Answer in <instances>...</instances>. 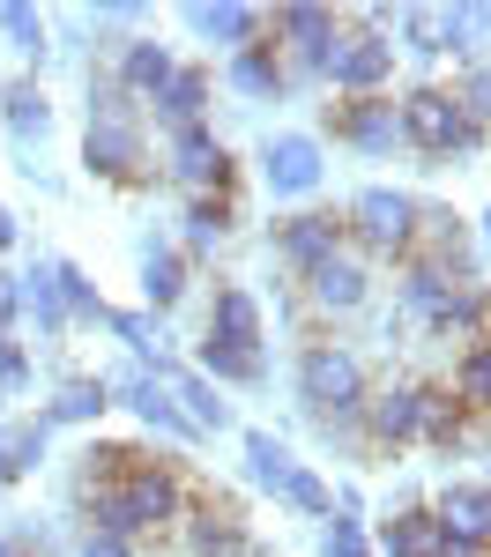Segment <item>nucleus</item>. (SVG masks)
Listing matches in <instances>:
<instances>
[{
    "instance_id": "nucleus-1",
    "label": "nucleus",
    "mask_w": 491,
    "mask_h": 557,
    "mask_svg": "<svg viewBox=\"0 0 491 557\" xmlns=\"http://www.w3.org/2000/svg\"><path fill=\"white\" fill-rule=\"evenodd\" d=\"M75 506H83V528L89 535H120V543H149V535H172L186 506H194V491H186V475L179 461H157V454H142L120 483H97V491H75Z\"/></svg>"
},
{
    "instance_id": "nucleus-2",
    "label": "nucleus",
    "mask_w": 491,
    "mask_h": 557,
    "mask_svg": "<svg viewBox=\"0 0 491 557\" xmlns=\"http://www.w3.org/2000/svg\"><path fill=\"white\" fill-rule=\"evenodd\" d=\"M365 364H357V349L343 343H306L298 349V401H306V417L328 438H357V417H365Z\"/></svg>"
},
{
    "instance_id": "nucleus-3",
    "label": "nucleus",
    "mask_w": 491,
    "mask_h": 557,
    "mask_svg": "<svg viewBox=\"0 0 491 557\" xmlns=\"http://www.w3.org/2000/svg\"><path fill=\"white\" fill-rule=\"evenodd\" d=\"M395 120H402V149H417L432 164H469V157L491 149V127H477L454 104V89H440V83H417L409 97H395Z\"/></svg>"
},
{
    "instance_id": "nucleus-4",
    "label": "nucleus",
    "mask_w": 491,
    "mask_h": 557,
    "mask_svg": "<svg viewBox=\"0 0 491 557\" xmlns=\"http://www.w3.org/2000/svg\"><path fill=\"white\" fill-rule=\"evenodd\" d=\"M320 83L335 97H395V38L372 30V23H343L335 45H328Z\"/></svg>"
},
{
    "instance_id": "nucleus-5",
    "label": "nucleus",
    "mask_w": 491,
    "mask_h": 557,
    "mask_svg": "<svg viewBox=\"0 0 491 557\" xmlns=\"http://www.w3.org/2000/svg\"><path fill=\"white\" fill-rule=\"evenodd\" d=\"M343 231H351V253L365 260H409L417 253V201L395 186H365L343 209Z\"/></svg>"
},
{
    "instance_id": "nucleus-6",
    "label": "nucleus",
    "mask_w": 491,
    "mask_h": 557,
    "mask_svg": "<svg viewBox=\"0 0 491 557\" xmlns=\"http://www.w3.org/2000/svg\"><path fill=\"white\" fill-rule=\"evenodd\" d=\"M335 30H343V15L320 8V0H283V8H268V45L283 52V75H291V83H320Z\"/></svg>"
},
{
    "instance_id": "nucleus-7",
    "label": "nucleus",
    "mask_w": 491,
    "mask_h": 557,
    "mask_svg": "<svg viewBox=\"0 0 491 557\" xmlns=\"http://www.w3.org/2000/svg\"><path fill=\"white\" fill-rule=\"evenodd\" d=\"M157 172L172 178L179 194H231V186H238V164H231V149L217 141V127L164 134V164H157Z\"/></svg>"
},
{
    "instance_id": "nucleus-8",
    "label": "nucleus",
    "mask_w": 491,
    "mask_h": 557,
    "mask_svg": "<svg viewBox=\"0 0 491 557\" xmlns=\"http://www.w3.org/2000/svg\"><path fill=\"white\" fill-rule=\"evenodd\" d=\"M357 438L380 446V454H402V446H425V380H395L365 394V417H357Z\"/></svg>"
},
{
    "instance_id": "nucleus-9",
    "label": "nucleus",
    "mask_w": 491,
    "mask_h": 557,
    "mask_svg": "<svg viewBox=\"0 0 491 557\" xmlns=\"http://www.w3.org/2000/svg\"><path fill=\"white\" fill-rule=\"evenodd\" d=\"M83 164H89V178H112V186H149L157 178L149 141H142V120H89Z\"/></svg>"
},
{
    "instance_id": "nucleus-10",
    "label": "nucleus",
    "mask_w": 491,
    "mask_h": 557,
    "mask_svg": "<svg viewBox=\"0 0 491 557\" xmlns=\"http://www.w3.org/2000/svg\"><path fill=\"white\" fill-rule=\"evenodd\" d=\"M268 246H275V260L306 283L320 260H335L343 246H351V231H343V215L335 209H298V215H283L275 231H268Z\"/></svg>"
},
{
    "instance_id": "nucleus-11",
    "label": "nucleus",
    "mask_w": 491,
    "mask_h": 557,
    "mask_svg": "<svg viewBox=\"0 0 491 557\" xmlns=\"http://www.w3.org/2000/svg\"><path fill=\"white\" fill-rule=\"evenodd\" d=\"M179 543H186V557H268L231 498H194L179 520Z\"/></svg>"
},
{
    "instance_id": "nucleus-12",
    "label": "nucleus",
    "mask_w": 491,
    "mask_h": 557,
    "mask_svg": "<svg viewBox=\"0 0 491 557\" xmlns=\"http://www.w3.org/2000/svg\"><path fill=\"white\" fill-rule=\"evenodd\" d=\"M261 178H268L275 201H306V194H320V178H328L320 141H312V134H268L261 141Z\"/></svg>"
},
{
    "instance_id": "nucleus-13",
    "label": "nucleus",
    "mask_w": 491,
    "mask_h": 557,
    "mask_svg": "<svg viewBox=\"0 0 491 557\" xmlns=\"http://www.w3.org/2000/svg\"><path fill=\"white\" fill-rule=\"evenodd\" d=\"M105 386H112V401H120V409H134V417L157 431V438H172V446H194V438H201V431L186 424V409H179L172 394H164V380H157V372L127 364L120 380H105Z\"/></svg>"
},
{
    "instance_id": "nucleus-14",
    "label": "nucleus",
    "mask_w": 491,
    "mask_h": 557,
    "mask_svg": "<svg viewBox=\"0 0 491 557\" xmlns=\"http://www.w3.org/2000/svg\"><path fill=\"white\" fill-rule=\"evenodd\" d=\"M328 127H335V141H351L357 157H395L402 149L395 97H343V104H328Z\"/></svg>"
},
{
    "instance_id": "nucleus-15",
    "label": "nucleus",
    "mask_w": 491,
    "mask_h": 557,
    "mask_svg": "<svg viewBox=\"0 0 491 557\" xmlns=\"http://www.w3.org/2000/svg\"><path fill=\"white\" fill-rule=\"evenodd\" d=\"M306 305H312V312H328V320L365 312V305H372V260L351 253V246H343L335 260H320V268L306 275Z\"/></svg>"
},
{
    "instance_id": "nucleus-16",
    "label": "nucleus",
    "mask_w": 491,
    "mask_h": 557,
    "mask_svg": "<svg viewBox=\"0 0 491 557\" xmlns=\"http://www.w3.org/2000/svg\"><path fill=\"white\" fill-rule=\"evenodd\" d=\"M186 30L201 45H223V60H231V52H246L268 30V8H246V0H186Z\"/></svg>"
},
{
    "instance_id": "nucleus-17",
    "label": "nucleus",
    "mask_w": 491,
    "mask_h": 557,
    "mask_svg": "<svg viewBox=\"0 0 491 557\" xmlns=\"http://www.w3.org/2000/svg\"><path fill=\"white\" fill-rule=\"evenodd\" d=\"M201 343H223V349L261 357V298H254L246 283H223L217 298H209V327H201Z\"/></svg>"
},
{
    "instance_id": "nucleus-18",
    "label": "nucleus",
    "mask_w": 491,
    "mask_h": 557,
    "mask_svg": "<svg viewBox=\"0 0 491 557\" xmlns=\"http://www.w3.org/2000/svg\"><path fill=\"white\" fill-rule=\"evenodd\" d=\"M209 97H217V75L209 67H172V83L149 97L157 127L179 134V127H209Z\"/></svg>"
},
{
    "instance_id": "nucleus-19",
    "label": "nucleus",
    "mask_w": 491,
    "mask_h": 557,
    "mask_svg": "<svg viewBox=\"0 0 491 557\" xmlns=\"http://www.w3.org/2000/svg\"><path fill=\"white\" fill-rule=\"evenodd\" d=\"M372 550H380V557H446V528H440L432 506H402V513L380 520Z\"/></svg>"
},
{
    "instance_id": "nucleus-20",
    "label": "nucleus",
    "mask_w": 491,
    "mask_h": 557,
    "mask_svg": "<svg viewBox=\"0 0 491 557\" xmlns=\"http://www.w3.org/2000/svg\"><path fill=\"white\" fill-rule=\"evenodd\" d=\"M223 83L238 89V97H254V104H275V97L291 89V75H283V52L268 45V30L246 45V52H231V60H223Z\"/></svg>"
},
{
    "instance_id": "nucleus-21",
    "label": "nucleus",
    "mask_w": 491,
    "mask_h": 557,
    "mask_svg": "<svg viewBox=\"0 0 491 557\" xmlns=\"http://www.w3.org/2000/svg\"><path fill=\"white\" fill-rule=\"evenodd\" d=\"M432 513L454 543H477L491 550V483H446L440 498H432Z\"/></svg>"
},
{
    "instance_id": "nucleus-22",
    "label": "nucleus",
    "mask_w": 491,
    "mask_h": 557,
    "mask_svg": "<svg viewBox=\"0 0 491 557\" xmlns=\"http://www.w3.org/2000/svg\"><path fill=\"white\" fill-rule=\"evenodd\" d=\"M172 45H157V38H120V67H112V83L127 89L134 104H149L157 89L172 83Z\"/></svg>"
},
{
    "instance_id": "nucleus-23",
    "label": "nucleus",
    "mask_w": 491,
    "mask_h": 557,
    "mask_svg": "<svg viewBox=\"0 0 491 557\" xmlns=\"http://www.w3.org/2000/svg\"><path fill=\"white\" fill-rule=\"evenodd\" d=\"M454 298V275L446 268H432V260H402V275H395V305H402V320H417V327H432V312Z\"/></svg>"
},
{
    "instance_id": "nucleus-24",
    "label": "nucleus",
    "mask_w": 491,
    "mask_h": 557,
    "mask_svg": "<svg viewBox=\"0 0 491 557\" xmlns=\"http://www.w3.org/2000/svg\"><path fill=\"white\" fill-rule=\"evenodd\" d=\"M484 327H491V290H484V283H454V298L432 312V327H425V335H440V343H462V349H469Z\"/></svg>"
},
{
    "instance_id": "nucleus-25",
    "label": "nucleus",
    "mask_w": 491,
    "mask_h": 557,
    "mask_svg": "<svg viewBox=\"0 0 491 557\" xmlns=\"http://www.w3.org/2000/svg\"><path fill=\"white\" fill-rule=\"evenodd\" d=\"M0 120H8V141H15V149L45 141V127H52V104H45V83H38V75H15V83L0 89Z\"/></svg>"
},
{
    "instance_id": "nucleus-26",
    "label": "nucleus",
    "mask_w": 491,
    "mask_h": 557,
    "mask_svg": "<svg viewBox=\"0 0 491 557\" xmlns=\"http://www.w3.org/2000/svg\"><path fill=\"white\" fill-rule=\"evenodd\" d=\"M179 298H186V253L179 246H142V305H149V320L157 312H179Z\"/></svg>"
},
{
    "instance_id": "nucleus-27",
    "label": "nucleus",
    "mask_w": 491,
    "mask_h": 557,
    "mask_svg": "<svg viewBox=\"0 0 491 557\" xmlns=\"http://www.w3.org/2000/svg\"><path fill=\"white\" fill-rule=\"evenodd\" d=\"M446 394L477 417V424H491V327L477 335V343L454 357V380H446Z\"/></svg>"
},
{
    "instance_id": "nucleus-28",
    "label": "nucleus",
    "mask_w": 491,
    "mask_h": 557,
    "mask_svg": "<svg viewBox=\"0 0 491 557\" xmlns=\"http://www.w3.org/2000/svg\"><path fill=\"white\" fill-rule=\"evenodd\" d=\"M238 231V201L231 194H186V253H217Z\"/></svg>"
},
{
    "instance_id": "nucleus-29",
    "label": "nucleus",
    "mask_w": 491,
    "mask_h": 557,
    "mask_svg": "<svg viewBox=\"0 0 491 557\" xmlns=\"http://www.w3.org/2000/svg\"><path fill=\"white\" fill-rule=\"evenodd\" d=\"M105 409H112V386H105V380H67L52 401H45L38 424H45V431H52V424H97Z\"/></svg>"
},
{
    "instance_id": "nucleus-30",
    "label": "nucleus",
    "mask_w": 491,
    "mask_h": 557,
    "mask_svg": "<svg viewBox=\"0 0 491 557\" xmlns=\"http://www.w3.org/2000/svg\"><path fill=\"white\" fill-rule=\"evenodd\" d=\"M238 446H246V475H254L261 491H275V498H283V491H291V475H298V461H291V446H283L275 431H246Z\"/></svg>"
},
{
    "instance_id": "nucleus-31",
    "label": "nucleus",
    "mask_w": 491,
    "mask_h": 557,
    "mask_svg": "<svg viewBox=\"0 0 491 557\" xmlns=\"http://www.w3.org/2000/svg\"><path fill=\"white\" fill-rule=\"evenodd\" d=\"M194 372H201L209 386H261V380H268V357H246V349L201 343V349H194Z\"/></svg>"
},
{
    "instance_id": "nucleus-32",
    "label": "nucleus",
    "mask_w": 491,
    "mask_h": 557,
    "mask_svg": "<svg viewBox=\"0 0 491 557\" xmlns=\"http://www.w3.org/2000/svg\"><path fill=\"white\" fill-rule=\"evenodd\" d=\"M75 461H83V469H75V491H97V483H120V475L142 461V446H120V438H89Z\"/></svg>"
},
{
    "instance_id": "nucleus-33",
    "label": "nucleus",
    "mask_w": 491,
    "mask_h": 557,
    "mask_svg": "<svg viewBox=\"0 0 491 557\" xmlns=\"http://www.w3.org/2000/svg\"><path fill=\"white\" fill-rule=\"evenodd\" d=\"M52 290H60V305H67V320H83V327H105V312H112V305L97 298V283H89L75 260H52Z\"/></svg>"
},
{
    "instance_id": "nucleus-34",
    "label": "nucleus",
    "mask_w": 491,
    "mask_h": 557,
    "mask_svg": "<svg viewBox=\"0 0 491 557\" xmlns=\"http://www.w3.org/2000/svg\"><path fill=\"white\" fill-rule=\"evenodd\" d=\"M23 312L38 320V335H67V327H75L67 305H60V290H52V260H38V268L23 275Z\"/></svg>"
},
{
    "instance_id": "nucleus-35",
    "label": "nucleus",
    "mask_w": 491,
    "mask_h": 557,
    "mask_svg": "<svg viewBox=\"0 0 491 557\" xmlns=\"http://www.w3.org/2000/svg\"><path fill=\"white\" fill-rule=\"evenodd\" d=\"M395 38V52H409V60H440V8H402Z\"/></svg>"
},
{
    "instance_id": "nucleus-36",
    "label": "nucleus",
    "mask_w": 491,
    "mask_h": 557,
    "mask_svg": "<svg viewBox=\"0 0 491 557\" xmlns=\"http://www.w3.org/2000/svg\"><path fill=\"white\" fill-rule=\"evenodd\" d=\"M477 52H484V38H477V15H469V8H440V60L477 67Z\"/></svg>"
},
{
    "instance_id": "nucleus-37",
    "label": "nucleus",
    "mask_w": 491,
    "mask_h": 557,
    "mask_svg": "<svg viewBox=\"0 0 491 557\" xmlns=\"http://www.w3.org/2000/svg\"><path fill=\"white\" fill-rule=\"evenodd\" d=\"M0 38L38 60V52H45V15L30 8V0H0Z\"/></svg>"
},
{
    "instance_id": "nucleus-38",
    "label": "nucleus",
    "mask_w": 491,
    "mask_h": 557,
    "mask_svg": "<svg viewBox=\"0 0 491 557\" xmlns=\"http://www.w3.org/2000/svg\"><path fill=\"white\" fill-rule=\"evenodd\" d=\"M320 557H372V535H365V520L357 513H335L320 528Z\"/></svg>"
},
{
    "instance_id": "nucleus-39",
    "label": "nucleus",
    "mask_w": 491,
    "mask_h": 557,
    "mask_svg": "<svg viewBox=\"0 0 491 557\" xmlns=\"http://www.w3.org/2000/svg\"><path fill=\"white\" fill-rule=\"evenodd\" d=\"M454 104L477 120V127H491V60H477V67H462V83H454Z\"/></svg>"
},
{
    "instance_id": "nucleus-40",
    "label": "nucleus",
    "mask_w": 491,
    "mask_h": 557,
    "mask_svg": "<svg viewBox=\"0 0 491 557\" xmlns=\"http://www.w3.org/2000/svg\"><path fill=\"white\" fill-rule=\"evenodd\" d=\"M283 506H298V513H312V520H335V491H328L312 469H298V475H291V491H283Z\"/></svg>"
},
{
    "instance_id": "nucleus-41",
    "label": "nucleus",
    "mask_w": 491,
    "mask_h": 557,
    "mask_svg": "<svg viewBox=\"0 0 491 557\" xmlns=\"http://www.w3.org/2000/svg\"><path fill=\"white\" fill-rule=\"evenodd\" d=\"M89 120H142V104L112 75H89Z\"/></svg>"
},
{
    "instance_id": "nucleus-42",
    "label": "nucleus",
    "mask_w": 491,
    "mask_h": 557,
    "mask_svg": "<svg viewBox=\"0 0 491 557\" xmlns=\"http://www.w3.org/2000/svg\"><path fill=\"white\" fill-rule=\"evenodd\" d=\"M45 461V424H8V475H30Z\"/></svg>"
},
{
    "instance_id": "nucleus-43",
    "label": "nucleus",
    "mask_w": 491,
    "mask_h": 557,
    "mask_svg": "<svg viewBox=\"0 0 491 557\" xmlns=\"http://www.w3.org/2000/svg\"><path fill=\"white\" fill-rule=\"evenodd\" d=\"M105 327L134 349V364H149V357H157V343H149V312H105Z\"/></svg>"
},
{
    "instance_id": "nucleus-44",
    "label": "nucleus",
    "mask_w": 491,
    "mask_h": 557,
    "mask_svg": "<svg viewBox=\"0 0 491 557\" xmlns=\"http://www.w3.org/2000/svg\"><path fill=\"white\" fill-rule=\"evenodd\" d=\"M23 380H30V357L15 349V335H0V386L15 394V386H23Z\"/></svg>"
},
{
    "instance_id": "nucleus-45",
    "label": "nucleus",
    "mask_w": 491,
    "mask_h": 557,
    "mask_svg": "<svg viewBox=\"0 0 491 557\" xmlns=\"http://www.w3.org/2000/svg\"><path fill=\"white\" fill-rule=\"evenodd\" d=\"M75 557H134V543H120V535H89V528H83Z\"/></svg>"
},
{
    "instance_id": "nucleus-46",
    "label": "nucleus",
    "mask_w": 491,
    "mask_h": 557,
    "mask_svg": "<svg viewBox=\"0 0 491 557\" xmlns=\"http://www.w3.org/2000/svg\"><path fill=\"white\" fill-rule=\"evenodd\" d=\"M15 320H23V283H15V275H0V335H8Z\"/></svg>"
},
{
    "instance_id": "nucleus-47",
    "label": "nucleus",
    "mask_w": 491,
    "mask_h": 557,
    "mask_svg": "<svg viewBox=\"0 0 491 557\" xmlns=\"http://www.w3.org/2000/svg\"><path fill=\"white\" fill-rule=\"evenodd\" d=\"M0 557H45V543H38V535H23V528H15V535H0Z\"/></svg>"
},
{
    "instance_id": "nucleus-48",
    "label": "nucleus",
    "mask_w": 491,
    "mask_h": 557,
    "mask_svg": "<svg viewBox=\"0 0 491 557\" xmlns=\"http://www.w3.org/2000/svg\"><path fill=\"white\" fill-rule=\"evenodd\" d=\"M484 246H491V209H484Z\"/></svg>"
}]
</instances>
